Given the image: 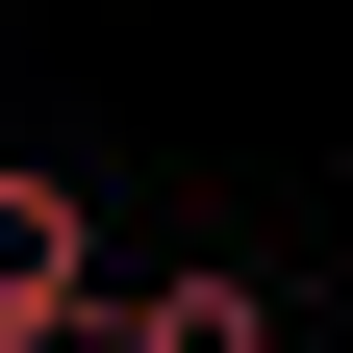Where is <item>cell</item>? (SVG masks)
I'll return each mask as SVG.
<instances>
[{"label":"cell","instance_id":"7a4b0ae2","mask_svg":"<svg viewBox=\"0 0 353 353\" xmlns=\"http://www.w3.org/2000/svg\"><path fill=\"white\" fill-rule=\"evenodd\" d=\"M101 353H278V303L202 252V278H126V303H101Z\"/></svg>","mask_w":353,"mask_h":353},{"label":"cell","instance_id":"6da1fadb","mask_svg":"<svg viewBox=\"0 0 353 353\" xmlns=\"http://www.w3.org/2000/svg\"><path fill=\"white\" fill-rule=\"evenodd\" d=\"M0 353H101V202L51 152H0Z\"/></svg>","mask_w":353,"mask_h":353}]
</instances>
